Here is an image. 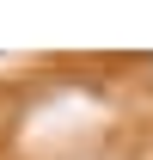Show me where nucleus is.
I'll use <instances>...</instances> for the list:
<instances>
[{
  "instance_id": "1",
  "label": "nucleus",
  "mask_w": 153,
  "mask_h": 160,
  "mask_svg": "<svg viewBox=\"0 0 153 160\" xmlns=\"http://www.w3.org/2000/svg\"><path fill=\"white\" fill-rule=\"evenodd\" d=\"M147 62H153V56H147Z\"/></svg>"
}]
</instances>
